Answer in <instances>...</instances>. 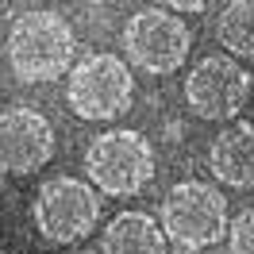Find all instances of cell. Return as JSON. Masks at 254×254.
Wrapping results in <instances>:
<instances>
[{"instance_id":"1","label":"cell","mask_w":254,"mask_h":254,"mask_svg":"<svg viewBox=\"0 0 254 254\" xmlns=\"http://www.w3.org/2000/svg\"><path fill=\"white\" fill-rule=\"evenodd\" d=\"M77 54V35L58 12L35 8L16 16L12 31H8V62L16 69L19 81H58L69 73Z\"/></svg>"},{"instance_id":"2","label":"cell","mask_w":254,"mask_h":254,"mask_svg":"<svg viewBox=\"0 0 254 254\" xmlns=\"http://www.w3.org/2000/svg\"><path fill=\"white\" fill-rule=\"evenodd\" d=\"M158 220L177 251H204L227 239V200L208 181H181L162 196Z\"/></svg>"},{"instance_id":"3","label":"cell","mask_w":254,"mask_h":254,"mask_svg":"<svg viewBox=\"0 0 254 254\" xmlns=\"http://www.w3.org/2000/svg\"><path fill=\"white\" fill-rule=\"evenodd\" d=\"M85 174L108 196H135L154 177V146L131 127L104 131L85 150Z\"/></svg>"},{"instance_id":"4","label":"cell","mask_w":254,"mask_h":254,"mask_svg":"<svg viewBox=\"0 0 254 254\" xmlns=\"http://www.w3.org/2000/svg\"><path fill=\"white\" fill-rule=\"evenodd\" d=\"M131 96L135 77L116 54H85L65 77V100L81 120H116L131 108Z\"/></svg>"},{"instance_id":"5","label":"cell","mask_w":254,"mask_h":254,"mask_svg":"<svg viewBox=\"0 0 254 254\" xmlns=\"http://www.w3.org/2000/svg\"><path fill=\"white\" fill-rule=\"evenodd\" d=\"M31 212L47 243H77L100 220V196L81 177H50L39 185Z\"/></svg>"},{"instance_id":"6","label":"cell","mask_w":254,"mask_h":254,"mask_svg":"<svg viewBox=\"0 0 254 254\" xmlns=\"http://www.w3.org/2000/svg\"><path fill=\"white\" fill-rule=\"evenodd\" d=\"M192 35L170 8H143L124 23V54L146 73H174L189 58Z\"/></svg>"},{"instance_id":"7","label":"cell","mask_w":254,"mask_h":254,"mask_svg":"<svg viewBox=\"0 0 254 254\" xmlns=\"http://www.w3.org/2000/svg\"><path fill=\"white\" fill-rule=\"evenodd\" d=\"M251 73L231 58V54H212L189 69L185 77V100L200 120H231L243 112L251 96Z\"/></svg>"},{"instance_id":"8","label":"cell","mask_w":254,"mask_h":254,"mask_svg":"<svg viewBox=\"0 0 254 254\" xmlns=\"http://www.w3.org/2000/svg\"><path fill=\"white\" fill-rule=\"evenodd\" d=\"M54 158V127L43 112L16 104L0 112V170L4 174H35Z\"/></svg>"},{"instance_id":"9","label":"cell","mask_w":254,"mask_h":254,"mask_svg":"<svg viewBox=\"0 0 254 254\" xmlns=\"http://www.w3.org/2000/svg\"><path fill=\"white\" fill-rule=\"evenodd\" d=\"M208 166L231 189H254V124L251 120H235L212 139L208 150Z\"/></svg>"},{"instance_id":"10","label":"cell","mask_w":254,"mask_h":254,"mask_svg":"<svg viewBox=\"0 0 254 254\" xmlns=\"http://www.w3.org/2000/svg\"><path fill=\"white\" fill-rule=\"evenodd\" d=\"M100 254H166V231L146 212H120L100 235Z\"/></svg>"},{"instance_id":"11","label":"cell","mask_w":254,"mask_h":254,"mask_svg":"<svg viewBox=\"0 0 254 254\" xmlns=\"http://www.w3.org/2000/svg\"><path fill=\"white\" fill-rule=\"evenodd\" d=\"M216 39L231 58L254 62V0H235L223 8L216 19Z\"/></svg>"},{"instance_id":"12","label":"cell","mask_w":254,"mask_h":254,"mask_svg":"<svg viewBox=\"0 0 254 254\" xmlns=\"http://www.w3.org/2000/svg\"><path fill=\"white\" fill-rule=\"evenodd\" d=\"M231 254H254V208H243L231 220Z\"/></svg>"},{"instance_id":"13","label":"cell","mask_w":254,"mask_h":254,"mask_svg":"<svg viewBox=\"0 0 254 254\" xmlns=\"http://www.w3.org/2000/svg\"><path fill=\"white\" fill-rule=\"evenodd\" d=\"M170 12H204V0H185V4H170Z\"/></svg>"},{"instance_id":"14","label":"cell","mask_w":254,"mask_h":254,"mask_svg":"<svg viewBox=\"0 0 254 254\" xmlns=\"http://www.w3.org/2000/svg\"><path fill=\"white\" fill-rule=\"evenodd\" d=\"M69 254H100V251H81V247H77V251H69Z\"/></svg>"},{"instance_id":"15","label":"cell","mask_w":254,"mask_h":254,"mask_svg":"<svg viewBox=\"0 0 254 254\" xmlns=\"http://www.w3.org/2000/svg\"><path fill=\"white\" fill-rule=\"evenodd\" d=\"M0 185H4V170H0Z\"/></svg>"}]
</instances>
